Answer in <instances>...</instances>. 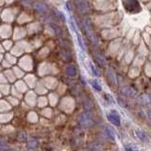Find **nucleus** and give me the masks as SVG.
Wrapping results in <instances>:
<instances>
[{"label": "nucleus", "instance_id": "nucleus-18", "mask_svg": "<svg viewBox=\"0 0 151 151\" xmlns=\"http://www.w3.org/2000/svg\"><path fill=\"white\" fill-rule=\"evenodd\" d=\"M90 67H91V70H92V72H93V74L96 76V77H99V72H98V70L96 69V67L94 66L93 63H90Z\"/></svg>", "mask_w": 151, "mask_h": 151}, {"label": "nucleus", "instance_id": "nucleus-16", "mask_svg": "<svg viewBox=\"0 0 151 151\" xmlns=\"http://www.w3.org/2000/svg\"><path fill=\"white\" fill-rule=\"evenodd\" d=\"M126 151H139V148L134 145H125Z\"/></svg>", "mask_w": 151, "mask_h": 151}, {"label": "nucleus", "instance_id": "nucleus-10", "mask_svg": "<svg viewBox=\"0 0 151 151\" xmlns=\"http://www.w3.org/2000/svg\"><path fill=\"white\" fill-rule=\"evenodd\" d=\"M104 131H105L106 136L110 140H111V141H114L115 140V134H114V132H113V130L111 129L110 127H105V130H104Z\"/></svg>", "mask_w": 151, "mask_h": 151}, {"label": "nucleus", "instance_id": "nucleus-13", "mask_svg": "<svg viewBox=\"0 0 151 151\" xmlns=\"http://www.w3.org/2000/svg\"><path fill=\"white\" fill-rule=\"evenodd\" d=\"M90 85L93 88V89H96V91H101L102 88H101V85L99 84V82L97 81L96 79H91L90 80Z\"/></svg>", "mask_w": 151, "mask_h": 151}, {"label": "nucleus", "instance_id": "nucleus-17", "mask_svg": "<svg viewBox=\"0 0 151 151\" xmlns=\"http://www.w3.org/2000/svg\"><path fill=\"white\" fill-rule=\"evenodd\" d=\"M84 107L87 110V111H90V110L93 108V104L91 101L89 100V99H85L84 100Z\"/></svg>", "mask_w": 151, "mask_h": 151}, {"label": "nucleus", "instance_id": "nucleus-25", "mask_svg": "<svg viewBox=\"0 0 151 151\" xmlns=\"http://www.w3.org/2000/svg\"><path fill=\"white\" fill-rule=\"evenodd\" d=\"M146 114H147V117L151 120V110H148L147 112H146Z\"/></svg>", "mask_w": 151, "mask_h": 151}, {"label": "nucleus", "instance_id": "nucleus-5", "mask_svg": "<svg viewBox=\"0 0 151 151\" xmlns=\"http://www.w3.org/2000/svg\"><path fill=\"white\" fill-rule=\"evenodd\" d=\"M75 5L81 13H87L89 11V5L86 0H75Z\"/></svg>", "mask_w": 151, "mask_h": 151}, {"label": "nucleus", "instance_id": "nucleus-14", "mask_svg": "<svg viewBox=\"0 0 151 151\" xmlns=\"http://www.w3.org/2000/svg\"><path fill=\"white\" fill-rule=\"evenodd\" d=\"M50 27H52V29L54 30L56 35H58V36H61V35H63V30H61L60 27H59L57 25H54V24H50Z\"/></svg>", "mask_w": 151, "mask_h": 151}, {"label": "nucleus", "instance_id": "nucleus-8", "mask_svg": "<svg viewBox=\"0 0 151 151\" xmlns=\"http://www.w3.org/2000/svg\"><path fill=\"white\" fill-rule=\"evenodd\" d=\"M32 7L34 8L36 11L40 12H45L47 11V6L42 2H34L32 3Z\"/></svg>", "mask_w": 151, "mask_h": 151}, {"label": "nucleus", "instance_id": "nucleus-7", "mask_svg": "<svg viewBox=\"0 0 151 151\" xmlns=\"http://www.w3.org/2000/svg\"><path fill=\"white\" fill-rule=\"evenodd\" d=\"M135 133L141 142H143V143H148L149 142V137L147 136V134H146L145 131L141 130V129H136Z\"/></svg>", "mask_w": 151, "mask_h": 151}, {"label": "nucleus", "instance_id": "nucleus-23", "mask_svg": "<svg viewBox=\"0 0 151 151\" xmlns=\"http://www.w3.org/2000/svg\"><path fill=\"white\" fill-rule=\"evenodd\" d=\"M58 13H59V16L60 18V20L63 21V22H65V16H64V14L63 12H59Z\"/></svg>", "mask_w": 151, "mask_h": 151}, {"label": "nucleus", "instance_id": "nucleus-6", "mask_svg": "<svg viewBox=\"0 0 151 151\" xmlns=\"http://www.w3.org/2000/svg\"><path fill=\"white\" fill-rule=\"evenodd\" d=\"M121 93L126 96L129 97H135L137 94V91L130 86H124L121 88Z\"/></svg>", "mask_w": 151, "mask_h": 151}, {"label": "nucleus", "instance_id": "nucleus-26", "mask_svg": "<svg viewBox=\"0 0 151 151\" xmlns=\"http://www.w3.org/2000/svg\"><path fill=\"white\" fill-rule=\"evenodd\" d=\"M148 96H149V99H150V103H151V93H150V94H148Z\"/></svg>", "mask_w": 151, "mask_h": 151}, {"label": "nucleus", "instance_id": "nucleus-22", "mask_svg": "<svg viewBox=\"0 0 151 151\" xmlns=\"http://www.w3.org/2000/svg\"><path fill=\"white\" fill-rule=\"evenodd\" d=\"M103 147L100 145H93L92 146V151H102Z\"/></svg>", "mask_w": 151, "mask_h": 151}, {"label": "nucleus", "instance_id": "nucleus-19", "mask_svg": "<svg viewBox=\"0 0 151 151\" xmlns=\"http://www.w3.org/2000/svg\"><path fill=\"white\" fill-rule=\"evenodd\" d=\"M70 24H71V26H72L73 29L75 30V32H76V33H78V27H77V25H76V22H75V20H74V18H73V17H71V18H70Z\"/></svg>", "mask_w": 151, "mask_h": 151}, {"label": "nucleus", "instance_id": "nucleus-2", "mask_svg": "<svg viewBox=\"0 0 151 151\" xmlns=\"http://www.w3.org/2000/svg\"><path fill=\"white\" fill-rule=\"evenodd\" d=\"M123 6L126 12L131 14L138 13L142 11L141 5L137 0H123Z\"/></svg>", "mask_w": 151, "mask_h": 151}, {"label": "nucleus", "instance_id": "nucleus-12", "mask_svg": "<svg viewBox=\"0 0 151 151\" xmlns=\"http://www.w3.org/2000/svg\"><path fill=\"white\" fill-rule=\"evenodd\" d=\"M108 78L110 80V83L112 85H115L116 84V78H115V74L114 72L111 70V69H109L108 70Z\"/></svg>", "mask_w": 151, "mask_h": 151}, {"label": "nucleus", "instance_id": "nucleus-3", "mask_svg": "<svg viewBox=\"0 0 151 151\" xmlns=\"http://www.w3.org/2000/svg\"><path fill=\"white\" fill-rule=\"evenodd\" d=\"M78 124L83 127H90L93 125V119L92 116V113L90 111H84L80 113L78 117Z\"/></svg>", "mask_w": 151, "mask_h": 151}, {"label": "nucleus", "instance_id": "nucleus-9", "mask_svg": "<svg viewBox=\"0 0 151 151\" xmlns=\"http://www.w3.org/2000/svg\"><path fill=\"white\" fill-rule=\"evenodd\" d=\"M137 101H138V103H140L141 105H144V106L148 105L150 103L149 96L148 94H142V96H140L138 98H137Z\"/></svg>", "mask_w": 151, "mask_h": 151}, {"label": "nucleus", "instance_id": "nucleus-11", "mask_svg": "<svg viewBox=\"0 0 151 151\" xmlns=\"http://www.w3.org/2000/svg\"><path fill=\"white\" fill-rule=\"evenodd\" d=\"M66 73L69 76V77H76V75H77V69L74 65H68L67 67H66Z\"/></svg>", "mask_w": 151, "mask_h": 151}, {"label": "nucleus", "instance_id": "nucleus-4", "mask_svg": "<svg viewBox=\"0 0 151 151\" xmlns=\"http://www.w3.org/2000/svg\"><path fill=\"white\" fill-rule=\"evenodd\" d=\"M108 120L114 126L119 127L121 125V118H120L119 113L116 111H111V112L108 114Z\"/></svg>", "mask_w": 151, "mask_h": 151}, {"label": "nucleus", "instance_id": "nucleus-15", "mask_svg": "<svg viewBox=\"0 0 151 151\" xmlns=\"http://www.w3.org/2000/svg\"><path fill=\"white\" fill-rule=\"evenodd\" d=\"M96 60H98V63H100V64H105L106 63V59H105V57H104L100 52H97L96 53Z\"/></svg>", "mask_w": 151, "mask_h": 151}, {"label": "nucleus", "instance_id": "nucleus-24", "mask_svg": "<svg viewBox=\"0 0 151 151\" xmlns=\"http://www.w3.org/2000/svg\"><path fill=\"white\" fill-rule=\"evenodd\" d=\"M66 7H67V9H68L69 12L72 11V8H71V4H70V2H66Z\"/></svg>", "mask_w": 151, "mask_h": 151}, {"label": "nucleus", "instance_id": "nucleus-1", "mask_svg": "<svg viewBox=\"0 0 151 151\" xmlns=\"http://www.w3.org/2000/svg\"><path fill=\"white\" fill-rule=\"evenodd\" d=\"M83 26H84L85 31H86V34H87V37L89 38V40L91 41L94 45H97L98 40L96 38V33H94V30L93 28L92 23H91V21H90V19L83 18Z\"/></svg>", "mask_w": 151, "mask_h": 151}, {"label": "nucleus", "instance_id": "nucleus-20", "mask_svg": "<svg viewBox=\"0 0 151 151\" xmlns=\"http://www.w3.org/2000/svg\"><path fill=\"white\" fill-rule=\"evenodd\" d=\"M77 37H78V45L79 46L81 47V49L84 50L85 49V46H84V44H83V41H82V38L80 36L78 33H77Z\"/></svg>", "mask_w": 151, "mask_h": 151}, {"label": "nucleus", "instance_id": "nucleus-21", "mask_svg": "<svg viewBox=\"0 0 151 151\" xmlns=\"http://www.w3.org/2000/svg\"><path fill=\"white\" fill-rule=\"evenodd\" d=\"M37 145H38V142L35 140L30 141L29 143H28V147L29 148H35V147H37Z\"/></svg>", "mask_w": 151, "mask_h": 151}]
</instances>
